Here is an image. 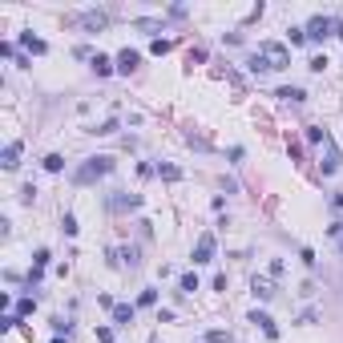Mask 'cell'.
<instances>
[{"label": "cell", "instance_id": "6da1fadb", "mask_svg": "<svg viewBox=\"0 0 343 343\" xmlns=\"http://www.w3.org/2000/svg\"><path fill=\"white\" fill-rule=\"evenodd\" d=\"M109 170H113V158H89L85 166H77V170H73V182H77V186H89V182L105 178Z\"/></svg>", "mask_w": 343, "mask_h": 343}, {"label": "cell", "instance_id": "7a4b0ae2", "mask_svg": "<svg viewBox=\"0 0 343 343\" xmlns=\"http://www.w3.org/2000/svg\"><path fill=\"white\" fill-rule=\"evenodd\" d=\"M259 61H263L267 69H287V65H291V53H287V45H279V41H263V45H259Z\"/></svg>", "mask_w": 343, "mask_h": 343}, {"label": "cell", "instance_id": "3957f363", "mask_svg": "<svg viewBox=\"0 0 343 343\" xmlns=\"http://www.w3.org/2000/svg\"><path fill=\"white\" fill-rule=\"evenodd\" d=\"M303 33H307V41H327V37L335 33V20H331V16H311Z\"/></svg>", "mask_w": 343, "mask_h": 343}, {"label": "cell", "instance_id": "277c9868", "mask_svg": "<svg viewBox=\"0 0 343 343\" xmlns=\"http://www.w3.org/2000/svg\"><path fill=\"white\" fill-rule=\"evenodd\" d=\"M202 263H214V234L210 230L194 242V267H202Z\"/></svg>", "mask_w": 343, "mask_h": 343}, {"label": "cell", "instance_id": "5b68a950", "mask_svg": "<svg viewBox=\"0 0 343 343\" xmlns=\"http://www.w3.org/2000/svg\"><path fill=\"white\" fill-rule=\"evenodd\" d=\"M250 323H254V327H263V335H267V339H279V327H275V319H271L267 311H250Z\"/></svg>", "mask_w": 343, "mask_h": 343}, {"label": "cell", "instance_id": "8992f818", "mask_svg": "<svg viewBox=\"0 0 343 343\" xmlns=\"http://www.w3.org/2000/svg\"><path fill=\"white\" fill-rule=\"evenodd\" d=\"M77 24H85V28H93V33H97V28H105V24H109V16L89 8V12H81V16H77Z\"/></svg>", "mask_w": 343, "mask_h": 343}, {"label": "cell", "instance_id": "52a82bcc", "mask_svg": "<svg viewBox=\"0 0 343 343\" xmlns=\"http://www.w3.org/2000/svg\"><path fill=\"white\" fill-rule=\"evenodd\" d=\"M137 65H141V57H137L133 49H121V53H117V73H133Z\"/></svg>", "mask_w": 343, "mask_h": 343}, {"label": "cell", "instance_id": "ba28073f", "mask_svg": "<svg viewBox=\"0 0 343 343\" xmlns=\"http://www.w3.org/2000/svg\"><path fill=\"white\" fill-rule=\"evenodd\" d=\"M319 166H323V174H335V170H339V150L331 146V137H327V154H323Z\"/></svg>", "mask_w": 343, "mask_h": 343}, {"label": "cell", "instance_id": "9c48e42d", "mask_svg": "<svg viewBox=\"0 0 343 343\" xmlns=\"http://www.w3.org/2000/svg\"><path fill=\"white\" fill-rule=\"evenodd\" d=\"M133 206H141L137 194H129V198H125V194H113V198H109V210H133Z\"/></svg>", "mask_w": 343, "mask_h": 343}, {"label": "cell", "instance_id": "30bf717a", "mask_svg": "<svg viewBox=\"0 0 343 343\" xmlns=\"http://www.w3.org/2000/svg\"><path fill=\"white\" fill-rule=\"evenodd\" d=\"M20 166V141H8L4 146V170H16Z\"/></svg>", "mask_w": 343, "mask_h": 343}, {"label": "cell", "instance_id": "8fae6325", "mask_svg": "<svg viewBox=\"0 0 343 343\" xmlns=\"http://www.w3.org/2000/svg\"><path fill=\"white\" fill-rule=\"evenodd\" d=\"M20 45H24V49H28V53H37V57H41V53H45V49H49V45H45V41H41V37H33V33H24V37H20Z\"/></svg>", "mask_w": 343, "mask_h": 343}, {"label": "cell", "instance_id": "7c38bea8", "mask_svg": "<svg viewBox=\"0 0 343 343\" xmlns=\"http://www.w3.org/2000/svg\"><path fill=\"white\" fill-rule=\"evenodd\" d=\"M117 65L109 57H101V53H97V57H93V73H97V77H109V73H113Z\"/></svg>", "mask_w": 343, "mask_h": 343}, {"label": "cell", "instance_id": "4fadbf2b", "mask_svg": "<svg viewBox=\"0 0 343 343\" xmlns=\"http://www.w3.org/2000/svg\"><path fill=\"white\" fill-rule=\"evenodd\" d=\"M254 295H259V299H275V287H271V279H254Z\"/></svg>", "mask_w": 343, "mask_h": 343}, {"label": "cell", "instance_id": "5bb4252c", "mask_svg": "<svg viewBox=\"0 0 343 343\" xmlns=\"http://www.w3.org/2000/svg\"><path fill=\"white\" fill-rule=\"evenodd\" d=\"M279 97H283V101H295V105H299V101H307V93H303V89H295V85L279 89Z\"/></svg>", "mask_w": 343, "mask_h": 343}, {"label": "cell", "instance_id": "9a60e30c", "mask_svg": "<svg viewBox=\"0 0 343 343\" xmlns=\"http://www.w3.org/2000/svg\"><path fill=\"white\" fill-rule=\"evenodd\" d=\"M129 319H133V307H129V303H117L113 307V323H129Z\"/></svg>", "mask_w": 343, "mask_h": 343}, {"label": "cell", "instance_id": "2e32d148", "mask_svg": "<svg viewBox=\"0 0 343 343\" xmlns=\"http://www.w3.org/2000/svg\"><path fill=\"white\" fill-rule=\"evenodd\" d=\"M45 170H49V174H61V170H65V158H61V154H49V158H45Z\"/></svg>", "mask_w": 343, "mask_h": 343}, {"label": "cell", "instance_id": "e0dca14e", "mask_svg": "<svg viewBox=\"0 0 343 343\" xmlns=\"http://www.w3.org/2000/svg\"><path fill=\"white\" fill-rule=\"evenodd\" d=\"M113 129H117V117H109V121H101V125H93L89 133H101V137H105V133H113Z\"/></svg>", "mask_w": 343, "mask_h": 343}, {"label": "cell", "instance_id": "ac0fdd59", "mask_svg": "<svg viewBox=\"0 0 343 343\" xmlns=\"http://www.w3.org/2000/svg\"><path fill=\"white\" fill-rule=\"evenodd\" d=\"M49 259H53V254H49V250H45V246H41V250H37V254H33V267H41V271H45V267H49Z\"/></svg>", "mask_w": 343, "mask_h": 343}, {"label": "cell", "instance_id": "d6986e66", "mask_svg": "<svg viewBox=\"0 0 343 343\" xmlns=\"http://www.w3.org/2000/svg\"><path fill=\"white\" fill-rule=\"evenodd\" d=\"M174 45L170 41H154V45H150V53H154V57H166V53H170Z\"/></svg>", "mask_w": 343, "mask_h": 343}, {"label": "cell", "instance_id": "ffe728a7", "mask_svg": "<svg viewBox=\"0 0 343 343\" xmlns=\"http://www.w3.org/2000/svg\"><path fill=\"white\" fill-rule=\"evenodd\" d=\"M158 174H162L166 182H178V178H182V170H178V166H158Z\"/></svg>", "mask_w": 343, "mask_h": 343}, {"label": "cell", "instance_id": "44dd1931", "mask_svg": "<svg viewBox=\"0 0 343 343\" xmlns=\"http://www.w3.org/2000/svg\"><path fill=\"white\" fill-rule=\"evenodd\" d=\"M178 287H182V291H198V275H182Z\"/></svg>", "mask_w": 343, "mask_h": 343}, {"label": "cell", "instance_id": "7402d4cb", "mask_svg": "<svg viewBox=\"0 0 343 343\" xmlns=\"http://www.w3.org/2000/svg\"><path fill=\"white\" fill-rule=\"evenodd\" d=\"M287 41H291V45H307V33H303V28H291Z\"/></svg>", "mask_w": 343, "mask_h": 343}, {"label": "cell", "instance_id": "603a6c76", "mask_svg": "<svg viewBox=\"0 0 343 343\" xmlns=\"http://www.w3.org/2000/svg\"><path fill=\"white\" fill-rule=\"evenodd\" d=\"M137 303H141V307H154V303H158V291H154V287H150V291H141V299H137Z\"/></svg>", "mask_w": 343, "mask_h": 343}, {"label": "cell", "instance_id": "cb8c5ba5", "mask_svg": "<svg viewBox=\"0 0 343 343\" xmlns=\"http://www.w3.org/2000/svg\"><path fill=\"white\" fill-rule=\"evenodd\" d=\"M33 307H37V303H33V299H20V303H16V315H20V319H24V315H33Z\"/></svg>", "mask_w": 343, "mask_h": 343}, {"label": "cell", "instance_id": "d4e9b609", "mask_svg": "<svg viewBox=\"0 0 343 343\" xmlns=\"http://www.w3.org/2000/svg\"><path fill=\"white\" fill-rule=\"evenodd\" d=\"M206 343H230V331H206Z\"/></svg>", "mask_w": 343, "mask_h": 343}, {"label": "cell", "instance_id": "484cf974", "mask_svg": "<svg viewBox=\"0 0 343 343\" xmlns=\"http://www.w3.org/2000/svg\"><path fill=\"white\" fill-rule=\"evenodd\" d=\"M327 234H331V242H339V250H343V222H335V226L327 230Z\"/></svg>", "mask_w": 343, "mask_h": 343}, {"label": "cell", "instance_id": "4316f807", "mask_svg": "<svg viewBox=\"0 0 343 343\" xmlns=\"http://www.w3.org/2000/svg\"><path fill=\"white\" fill-rule=\"evenodd\" d=\"M299 323H303V327H311V323H319V315H315V311H303V315H299Z\"/></svg>", "mask_w": 343, "mask_h": 343}, {"label": "cell", "instance_id": "83f0119b", "mask_svg": "<svg viewBox=\"0 0 343 343\" xmlns=\"http://www.w3.org/2000/svg\"><path fill=\"white\" fill-rule=\"evenodd\" d=\"M97 339H101V343H113V327H97Z\"/></svg>", "mask_w": 343, "mask_h": 343}, {"label": "cell", "instance_id": "f1b7e54d", "mask_svg": "<svg viewBox=\"0 0 343 343\" xmlns=\"http://www.w3.org/2000/svg\"><path fill=\"white\" fill-rule=\"evenodd\" d=\"M331 202H335V210H343V194H335V198H331Z\"/></svg>", "mask_w": 343, "mask_h": 343}, {"label": "cell", "instance_id": "f546056e", "mask_svg": "<svg viewBox=\"0 0 343 343\" xmlns=\"http://www.w3.org/2000/svg\"><path fill=\"white\" fill-rule=\"evenodd\" d=\"M335 37H339V41H343V20H335Z\"/></svg>", "mask_w": 343, "mask_h": 343}, {"label": "cell", "instance_id": "4dcf8cb0", "mask_svg": "<svg viewBox=\"0 0 343 343\" xmlns=\"http://www.w3.org/2000/svg\"><path fill=\"white\" fill-rule=\"evenodd\" d=\"M53 343H69V339H61V335H57V339H53Z\"/></svg>", "mask_w": 343, "mask_h": 343}, {"label": "cell", "instance_id": "1f68e13d", "mask_svg": "<svg viewBox=\"0 0 343 343\" xmlns=\"http://www.w3.org/2000/svg\"><path fill=\"white\" fill-rule=\"evenodd\" d=\"M150 343H158V339H150Z\"/></svg>", "mask_w": 343, "mask_h": 343}]
</instances>
